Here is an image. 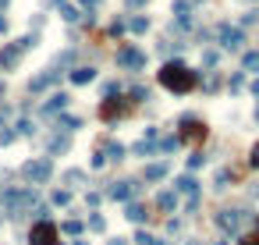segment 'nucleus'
Masks as SVG:
<instances>
[{
    "label": "nucleus",
    "mask_w": 259,
    "mask_h": 245,
    "mask_svg": "<svg viewBox=\"0 0 259 245\" xmlns=\"http://www.w3.org/2000/svg\"><path fill=\"white\" fill-rule=\"evenodd\" d=\"M160 85L171 89V93H192V89L199 85V75L188 64H181V60H167L160 68Z\"/></svg>",
    "instance_id": "nucleus-1"
},
{
    "label": "nucleus",
    "mask_w": 259,
    "mask_h": 245,
    "mask_svg": "<svg viewBox=\"0 0 259 245\" xmlns=\"http://www.w3.org/2000/svg\"><path fill=\"white\" fill-rule=\"evenodd\" d=\"M36 206V189H4L0 195V210L7 213V217H25V213H32Z\"/></svg>",
    "instance_id": "nucleus-2"
},
{
    "label": "nucleus",
    "mask_w": 259,
    "mask_h": 245,
    "mask_svg": "<svg viewBox=\"0 0 259 245\" xmlns=\"http://www.w3.org/2000/svg\"><path fill=\"white\" fill-rule=\"evenodd\" d=\"M22 178H25V185H28V189H39V185H47V181L53 178V160H50V157L25 160V163H22Z\"/></svg>",
    "instance_id": "nucleus-3"
},
{
    "label": "nucleus",
    "mask_w": 259,
    "mask_h": 245,
    "mask_svg": "<svg viewBox=\"0 0 259 245\" xmlns=\"http://www.w3.org/2000/svg\"><path fill=\"white\" fill-rule=\"evenodd\" d=\"M245 220H249V213L241 210V206H224V210H217V227H220L224 235H238Z\"/></svg>",
    "instance_id": "nucleus-4"
},
{
    "label": "nucleus",
    "mask_w": 259,
    "mask_h": 245,
    "mask_svg": "<svg viewBox=\"0 0 259 245\" xmlns=\"http://www.w3.org/2000/svg\"><path fill=\"white\" fill-rule=\"evenodd\" d=\"M217 43H220V50H241L245 47V32H241L238 25H231V22H220L217 25Z\"/></svg>",
    "instance_id": "nucleus-5"
},
{
    "label": "nucleus",
    "mask_w": 259,
    "mask_h": 245,
    "mask_svg": "<svg viewBox=\"0 0 259 245\" xmlns=\"http://www.w3.org/2000/svg\"><path fill=\"white\" fill-rule=\"evenodd\" d=\"M28 245H60V227L53 220H39L28 231Z\"/></svg>",
    "instance_id": "nucleus-6"
},
{
    "label": "nucleus",
    "mask_w": 259,
    "mask_h": 245,
    "mask_svg": "<svg viewBox=\"0 0 259 245\" xmlns=\"http://www.w3.org/2000/svg\"><path fill=\"white\" fill-rule=\"evenodd\" d=\"M181 132H178V139L181 142H203L206 139V121H199L195 114H181Z\"/></svg>",
    "instance_id": "nucleus-7"
},
{
    "label": "nucleus",
    "mask_w": 259,
    "mask_h": 245,
    "mask_svg": "<svg viewBox=\"0 0 259 245\" xmlns=\"http://www.w3.org/2000/svg\"><path fill=\"white\" fill-rule=\"evenodd\" d=\"M139 181L135 178H125V181H110V189H106V199H117V203H131L135 195H139Z\"/></svg>",
    "instance_id": "nucleus-8"
},
{
    "label": "nucleus",
    "mask_w": 259,
    "mask_h": 245,
    "mask_svg": "<svg viewBox=\"0 0 259 245\" xmlns=\"http://www.w3.org/2000/svg\"><path fill=\"white\" fill-rule=\"evenodd\" d=\"M117 68L142 71V68H146V54H142L139 47H121V50H117Z\"/></svg>",
    "instance_id": "nucleus-9"
},
{
    "label": "nucleus",
    "mask_w": 259,
    "mask_h": 245,
    "mask_svg": "<svg viewBox=\"0 0 259 245\" xmlns=\"http://www.w3.org/2000/svg\"><path fill=\"white\" fill-rule=\"evenodd\" d=\"M60 82V71L57 68H47L43 75H36L32 82H28V96H36V93H47V89H53Z\"/></svg>",
    "instance_id": "nucleus-10"
},
{
    "label": "nucleus",
    "mask_w": 259,
    "mask_h": 245,
    "mask_svg": "<svg viewBox=\"0 0 259 245\" xmlns=\"http://www.w3.org/2000/svg\"><path fill=\"white\" fill-rule=\"evenodd\" d=\"M22 43L18 39H14V43H4V50H0V68H4V71H14V68H18L22 64Z\"/></svg>",
    "instance_id": "nucleus-11"
},
{
    "label": "nucleus",
    "mask_w": 259,
    "mask_h": 245,
    "mask_svg": "<svg viewBox=\"0 0 259 245\" xmlns=\"http://www.w3.org/2000/svg\"><path fill=\"white\" fill-rule=\"evenodd\" d=\"M71 103V96L68 93H53L47 103H43L39 107V110H43V117H60V114H64V107Z\"/></svg>",
    "instance_id": "nucleus-12"
},
{
    "label": "nucleus",
    "mask_w": 259,
    "mask_h": 245,
    "mask_svg": "<svg viewBox=\"0 0 259 245\" xmlns=\"http://www.w3.org/2000/svg\"><path fill=\"white\" fill-rule=\"evenodd\" d=\"M178 206H181V195H178L174 189H163V192L156 195V210H160V213H174Z\"/></svg>",
    "instance_id": "nucleus-13"
},
{
    "label": "nucleus",
    "mask_w": 259,
    "mask_h": 245,
    "mask_svg": "<svg viewBox=\"0 0 259 245\" xmlns=\"http://www.w3.org/2000/svg\"><path fill=\"white\" fill-rule=\"evenodd\" d=\"M121 114H125V103H121V100L110 96V100H103V103H100V121H117Z\"/></svg>",
    "instance_id": "nucleus-14"
},
{
    "label": "nucleus",
    "mask_w": 259,
    "mask_h": 245,
    "mask_svg": "<svg viewBox=\"0 0 259 245\" xmlns=\"http://www.w3.org/2000/svg\"><path fill=\"white\" fill-rule=\"evenodd\" d=\"M53 125H57L60 135H75V132L82 128V117H75V114H60V117H53Z\"/></svg>",
    "instance_id": "nucleus-15"
},
{
    "label": "nucleus",
    "mask_w": 259,
    "mask_h": 245,
    "mask_svg": "<svg viewBox=\"0 0 259 245\" xmlns=\"http://www.w3.org/2000/svg\"><path fill=\"white\" fill-rule=\"evenodd\" d=\"M71 149V135H50V142H47V157H57V153H68Z\"/></svg>",
    "instance_id": "nucleus-16"
},
{
    "label": "nucleus",
    "mask_w": 259,
    "mask_h": 245,
    "mask_svg": "<svg viewBox=\"0 0 259 245\" xmlns=\"http://www.w3.org/2000/svg\"><path fill=\"white\" fill-rule=\"evenodd\" d=\"M68 79H71L75 85H89V82H96V68H85V64H82V68H71Z\"/></svg>",
    "instance_id": "nucleus-17"
},
{
    "label": "nucleus",
    "mask_w": 259,
    "mask_h": 245,
    "mask_svg": "<svg viewBox=\"0 0 259 245\" xmlns=\"http://www.w3.org/2000/svg\"><path fill=\"white\" fill-rule=\"evenodd\" d=\"M167 174H171V163H146L142 181H163Z\"/></svg>",
    "instance_id": "nucleus-18"
},
{
    "label": "nucleus",
    "mask_w": 259,
    "mask_h": 245,
    "mask_svg": "<svg viewBox=\"0 0 259 245\" xmlns=\"http://www.w3.org/2000/svg\"><path fill=\"white\" fill-rule=\"evenodd\" d=\"M125 217H128L131 224H142V220L149 217V213H146V203H139V199H131V203L125 206Z\"/></svg>",
    "instance_id": "nucleus-19"
},
{
    "label": "nucleus",
    "mask_w": 259,
    "mask_h": 245,
    "mask_svg": "<svg viewBox=\"0 0 259 245\" xmlns=\"http://www.w3.org/2000/svg\"><path fill=\"white\" fill-rule=\"evenodd\" d=\"M100 153H103L106 160H114V163H121V160L128 157V149L121 146V142H103V149H100Z\"/></svg>",
    "instance_id": "nucleus-20"
},
{
    "label": "nucleus",
    "mask_w": 259,
    "mask_h": 245,
    "mask_svg": "<svg viewBox=\"0 0 259 245\" xmlns=\"http://www.w3.org/2000/svg\"><path fill=\"white\" fill-rule=\"evenodd\" d=\"M178 146H181L178 135H160V139H156V157H160V153H174Z\"/></svg>",
    "instance_id": "nucleus-21"
},
{
    "label": "nucleus",
    "mask_w": 259,
    "mask_h": 245,
    "mask_svg": "<svg viewBox=\"0 0 259 245\" xmlns=\"http://www.w3.org/2000/svg\"><path fill=\"white\" fill-rule=\"evenodd\" d=\"M231 181H234V171H231V167H220V171H217V178H213V189H217V192H224L227 185H231Z\"/></svg>",
    "instance_id": "nucleus-22"
},
{
    "label": "nucleus",
    "mask_w": 259,
    "mask_h": 245,
    "mask_svg": "<svg viewBox=\"0 0 259 245\" xmlns=\"http://www.w3.org/2000/svg\"><path fill=\"white\" fill-rule=\"evenodd\" d=\"M64 185H71V189H82L85 185V171H78V167H71V171H64Z\"/></svg>",
    "instance_id": "nucleus-23"
},
{
    "label": "nucleus",
    "mask_w": 259,
    "mask_h": 245,
    "mask_svg": "<svg viewBox=\"0 0 259 245\" xmlns=\"http://www.w3.org/2000/svg\"><path fill=\"white\" fill-rule=\"evenodd\" d=\"M131 153L135 157H156V142H146V139H139L131 146Z\"/></svg>",
    "instance_id": "nucleus-24"
},
{
    "label": "nucleus",
    "mask_w": 259,
    "mask_h": 245,
    "mask_svg": "<svg viewBox=\"0 0 259 245\" xmlns=\"http://www.w3.org/2000/svg\"><path fill=\"white\" fill-rule=\"evenodd\" d=\"M50 203H53V206H71V189H53Z\"/></svg>",
    "instance_id": "nucleus-25"
},
{
    "label": "nucleus",
    "mask_w": 259,
    "mask_h": 245,
    "mask_svg": "<svg viewBox=\"0 0 259 245\" xmlns=\"http://www.w3.org/2000/svg\"><path fill=\"white\" fill-rule=\"evenodd\" d=\"M241 68H245V71H256V75H259V50H249L245 57H241Z\"/></svg>",
    "instance_id": "nucleus-26"
},
{
    "label": "nucleus",
    "mask_w": 259,
    "mask_h": 245,
    "mask_svg": "<svg viewBox=\"0 0 259 245\" xmlns=\"http://www.w3.org/2000/svg\"><path fill=\"white\" fill-rule=\"evenodd\" d=\"M85 227H89V231H106V220H103V213H89V220H85Z\"/></svg>",
    "instance_id": "nucleus-27"
},
{
    "label": "nucleus",
    "mask_w": 259,
    "mask_h": 245,
    "mask_svg": "<svg viewBox=\"0 0 259 245\" xmlns=\"http://www.w3.org/2000/svg\"><path fill=\"white\" fill-rule=\"evenodd\" d=\"M14 132H18V135H36V121H32V117H18Z\"/></svg>",
    "instance_id": "nucleus-28"
},
{
    "label": "nucleus",
    "mask_w": 259,
    "mask_h": 245,
    "mask_svg": "<svg viewBox=\"0 0 259 245\" xmlns=\"http://www.w3.org/2000/svg\"><path fill=\"white\" fill-rule=\"evenodd\" d=\"M60 18H64L68 25H75V22L82 18V11H78V7H68V4H60Z\"/></svg>",
    "instance_id": "nucleus-29"
},
{
    "label": "nucleus",
    "mask_w": 259,
    "mask_h": 245,
    "mask_svg": "<svg viewBox=\"0 0 259 245\" xmlns=\"http://www.w3.org/2000/svg\"><path fill=\"white\" fill-rule=\"evenodd\" d=\"M60 231H64V235H75V238H78V235L85 231V224H82V220H64V224H60Z\"/></svg>",
    "instance_id": "nucleus-30"
},
{
    "label": "nucleus",
    "mask_w": 259,
    "mask_h": 245,
    "mask_svg": "<svg viewBox=\"0 0 259 245\" xmlns=\"http://www.w3.org/2000/svg\"><path fill=\"white\" fill-rule=\"evenodd\" d=\"M135 245H167V242H163V238H156V235L139 231V235H135Z\"/></svg>",
    "instance_id": "nucleus-31"
},
{
    "label": "nucleus",
    "mask_w": 259,
    "mask_h": 245,
    "mask_svg": "<svg viewBox=\"0 0 259 245\" xmlns=\"http://www.w3.org/2000/svg\"><path fill=\"white\" fill-rule=\"evenodd\" d=\"M128 96H131L135 103H146V100H149V89H146V85H131V89H128Z\"/></svg>",
    "instance_id": "nucleus-32"
},
{
    "label": "nucleus",
    "mask_w": 259,
    "mask_h": 245,
    "mask_svg": "<svg viewBox=\"0 0 259 245\" xmlns=\"http://www.w3.org/2000/svg\"><path fill=\"white\" fill-rule=\"evenodd\" d=\"M128 28H131L135 36H142L146 28H149V18H142V14H139V18H131V22H128Z\"/></svg>",
    "instance_id": "nucleus-33"
},
{
    "label": "nucleus",
    "mask_w": 259,
    "mask_h": 245,
    "mask_svg": "<svg viewBox=\"0 0 259 245\" xmlns=\"http://www.w3.org/2000/svg\"><path fill=\"white\" fill-rule=\"evenodd\" d=\"M203 163H206V153H203V149H195L192 157H188V171H199Z\"/></svg>",
    "instance_id": "nucleus-34"
},
{
    "label": "nucleus",
    "mask_w": 259,
    "mask_h": 245,
    "mask_svg": "<svg viewBox=\"0 0 259 245\" xmlns=\"http://www.w3.org/2000/svg\"><path fill=\"white\" fill-rule=\"evenodd\" d=\"M14 139H18V132H14V128H7V125L0 128V146H11Z\"/></svg>",
    "instance_id": "nucleus-35"
},
{
    "label": "nucleus",
    "mask_w": 259,
    "mask_h": 245,
    "mask_svg": "<svg viewBox=\"0 0 259 245\" xmlns=\"http://www.w3.org/2000/svg\"><path fill=\"white\" fill-rule=\"evenodd\" d=\"M110 96H121V82H106L103 85V100H110Z\"/></svg>",
    "instance_id": "nucleus-36"
},
{
    "label": "nucleus",
    "mask_w": 259,
    "mask_h": 245,
    "mask_svg": "<svg viewBox=\"0 0 259 245\" xmlns=\"http://www.w3.org/2000/svg\"><path fill=\"white\" fill-rule=\"evenodd\" d=\"M241 25H259V7H252V11L241 14Z\"/></svg>",
    "instance_id": "nucleus-37"
},
{
    "label": "nucleus",
    "mask_w": 259,
    "mask_h": 245,
    "mask_svg": "<svg viewBox=\"0 0 259 245\" xmlns=\"http://www.w3.org/2000/svg\"><path fill=\"white\" fill-rule=\"evenodd\" d=\"M75 60V50H64V54H57V68H68Z\"/></svg>",
    "instance_id": "nucleus-38"
},
{
    "label": "nucleus",
    "mask_w": 259,
    "mask_h": 245,
    "mask_svg": "<svg viewBox=\"0 0 259 245\" xmlns=\"http://www.w3.org/2000/svg\"><path fill=\"white\" fill-rule=\"evenodd\" d=\"M32 217H36V224H39V220H50V206H36Z\"/></svg>",
    "instance_id": "nucleus-39"
},
{
    "label": "nucleus",
    "mask_w": 259,
    "mask_h": 245,
    "mask_svg": "<svg viewBox=\"0 0 259 245\" xmlns=\"http://www.w3.org/2000/svg\"><path fill=\"white\" fill-rule=\"evenodd\" d=\"M125 28H128V22H125V18H114V25H110V36H121Z\"/></svg>",
    "instance_id": "nucleus-40"
},
{
    "label": "nucleus",
    "mask_w": 259,
    "mask_h": 245,
    "mask_svg": "<svg viewBox=\"0 0 259 245\" xmlns=\"http://www.w3.org/2000/svg\"><path fill=\"white\" fill-rule=\"evenodd\" d=\"M103 203V192H89L85 195V206H100Z\"/></svg>",
    "instance_id": "nucleus-41"
},
{
    "label": "nucleus",
    "mask_w": 259,
    "mask_h": 245,
    "mask_svg": "<svg viewBox=\"0 0 259 245\" xmlns=\"http://www.w3.org/2000/svg\"><path fill=\"white\" fill-rule=\"evenodd\" d=\"M217 85H220V75H209V79H206V93H213Z\"/></svg>",
    "instance_id": "nucleus-42"
},
{
    "label": "nucleus",
    "mask_w": 259,
    "mask_h": 245,
    "mask_svg": "<svg viewBox=\"0 0 259 245\" xmlns=\"http://www.w3.org/2000/svg\"><path fill=\"white\" fill-rule=\"evenodd\" d=\"M178 231H181V220L171 217V220H167V235H178Z\"/></svg>",
    "instance_id": "nucleus-43"
},
{
    "label": "nucleus",
    "mask_w": 259,
    "mask_h": 245,
    "mask_svg": "<svg viewBox=\"0 0 259 245\" xmlns=\"http://www.w3.org/2000/svg\"><path fill=\"white\" fill-rule=\"evenodd\" d=\"M241 85H245V75H241V71L231 75V89H241Z\"/></svg>",
    "instance_id": "nucleus-44"
},
{
    "label": "nucleus",
    "mask_w": 259,
    "mask_h": 245,
    "mask_svg": "<svg viewBox=\"0 0 259 245\" xmlns=\"http://www.w3.org/2000/svg\"><path fill=\"white\" fill-rule=\"evenodd\" d=\"M249 163H252V167H259V142H256V146H252V153H249Z\"/></svg>",
    "instance_id": "nucleus-45"
},
{
    "label": "nucleus",
    "mask_w": 259,
    "mask_h": 245,
    "mask_svg": "<svg viewBox=\"0 0 259 245\" xmlns=\"http://www.w3.org/2000/svg\"><path fill=\"white\" fill-rule=\"evenodd\" d=\"M203 64H209V68H213V64H217V54L206 50V54H203Z\"/></svg>",
    "instance_id": "nucleus-46"
},
{
    "label": "nucleus",
    "mask_w": 259,
    "mask_h": 245,
    "mask_svg": "<svg viewBox=\"0 0 259 245\" xmlns=\"http://www.w3.org/2000/svg\"><path fill=\"white\" fill-rule=\"evenodd\" d=\"M89 163H93V167H96V171H100V167L106 163V157H103V153H96V157H93V160H89Z\"/></svg>",
    "instance_id": "nucleus-47"
},
{
    "label": "nucleus",
    "mask_w": 259,
    "mask_h": 245,
    "mask_svg": "<svg viewBox=\"0 0 259 245\" xmlns=\"http://www.w3.org/2000/svg\"><path fill=\"white\" fill-rule=\"evenodd\" d=\"M78 4H82V11H89V14H93V7L100 4V0H78Z\"/></svg>",
    "instance_id": "nucleus-48"
},
{
    "label": "nucleus",
    "mask_w": 259,
    "mask_h": 245,
    "mask_svg": "<svg viewBox=\"0 0 259 245\" xmlns=\"http://www.w3.org/2000/svg\"><path fill=\"white\" fill-rule=\"evenodd\" d=\"M125 4H128V11H135V7H146L149 0H125Z\"/></svg>",
    "instance_id": "nucleus-49"
},
{
    "label": "nucleus",
    "mask_w": 259,
    "mask_h": 245,
    "mask_svg": "<svg viewBox=\"0 0 259 245\" xmlns=\"http://www.w3.org/2000/svg\"><path fill=\"white\" fill-rule=\"evenodd\" d=\"M106 245H128L125 238H110V242H106Z\"/></svg>",
    "instance_id": "nucleus-50"
},
{
    "label": "nucleus",
    "mask_w": 259,
    "mask_h": 245,
    "mask_svg": "<svg viewBox=\"0 0 259 245\" xmlns=\"http://www.w3.org/2000/svg\"><path fill=\"white\" fill-rule=\"evenodd\" d=\"M238 245H259V242H256V238H241Z\"/></svg>",
    "instance_id": "nucleus-51"
},
{
    "label": "nucleus",
    "mask_w": 259,
    "mask_h": 245,
    "mask_svg": "<svg viewBox=\"0 0 259 245\" xmlns=\"http://www.w3.org/2000/svg\"><path fill=\"white\" fill-rule=\"evenodd\" d=\"M0 32H7V18H0Z\"/></svg>",
    "instance_id": "nucleus-52"
},
{
    "label": "nucleus",
    "mask_w": 259,
    "mask_h": 245,
    "mask_svg": "<svg viewBox=\"0 0 259 245\" xmlns=\"http://www.w3.org/2000/svg\"><path fill=\"white\" fill-rule=\"evenodd\" d=\"M252 93H256V96H259V79H256V82H252Z\"/></svg>",
    "instance_id": "nucleus-53"
},
{
    "label": "nucleus",
    "mask_w": 259,
    "mask_h": 245,
    "mask_svg": "<svg viewBox=\"0 0 259 245\" xmlns=\"http://www.w3.org/2000/svg\"><path fill=\"white\" fill-rule=\"evenodd\" d=\"M252 117H256V125H259V103H256V110H252Z\"/></svg>",
    "instance_id": "nucleus-54"
},
{
    "label": "nucleus",
    "mask_w": 259,
    "mask_h": 245,
    "mask_svg": "<svg viewBox=\"0 0 259 245\" xmlns=\"http://www.w3.org/2000/svg\"><path fill=\"white\" fill-rule=\"evenodd\" d=\"M4 117H7V110H0V128H4Z\"/></svg>",
    "instance_id": "nucleus-55"
},
{
    "label": "nucleus",
    "mask_w": 259,
    "mask_h": 245,
    "mask_svg": "<svg viewBox=\"0 0 259 245\" xmlns=\"http://www.w3.org/2000/svg\"><path fill=\"white\" fill-rule=\"evenodd\" d=\"M7 4H11V0H0V7H7Z\"/></svg>",
    "instance_id": "nucleus-56"
},
{
    "label": "nucleus",
    "mask_w": 259,
    "mask_h": 245,
    "mask_svg": "<svg viewBox=\"0 0 259 245\" xmlns=\"http://www.w3.org/2000/svg\"><path fill=\"white\" fill-rule=\"evenodd\" d=\"M75 245H89V242H82V238H78V242H75Z\"/></svg>",
    "instance_id": "nucleus-57"
},
{
    "label": "nucleus",
    "mask_w": 259,
    "mask_h": 245,
    "mask_svg": "<svg viewBox=\"0 0 259 245\" xmlns=\"http://www.w3.org/2000/svg\"><path fill=\"white\" fill-rule=\"evenodd\" d=\"M0 96H4V82H0Z\"/></svg>",
    "instance_id": "nucleus-58"
},
{
    "label": "nucleus",
    "mask_w": 259,
    "mask_h": 245,
    "mask_svg": "<svg viewBox=\"0 0 259 245\" xmlns=\"http://www.w3.org/2000/svg\"><path fill=\"white\" fill-rule=\"evenodd\" d=\"M256 242H259V235H256Z\"/></svg>",
    "instance_id": "nucleus-59"
}]
</instances>
